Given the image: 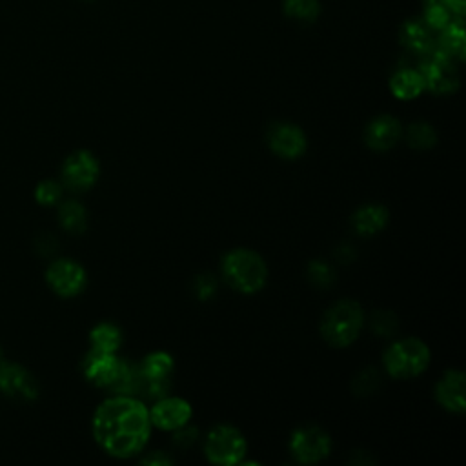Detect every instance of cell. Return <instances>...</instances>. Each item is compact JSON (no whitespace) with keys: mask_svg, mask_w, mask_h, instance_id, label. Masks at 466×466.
Listing matches in <instances>:
<instances>
[{"mask_svg":"<svg viewBox=\"0 0 466 466\" xmlns=\"http://www.w3.org/2000/svg\"><path fill=\"white\" fill-rule=\"evenodd\" d=\"M151 430L149 411L142 400L131 395H116L104 400L93 417V435L98 446L118 459L138 453Z\"/></svg>","mask_w":466,"mask_h":466,"instance_id":"6da1fadb","label":"cell"},{"mask_svg":"<svg viewBox=\"0 0 466 466\" xmlns=\"http://www.w3.org/2000/svg\"><path fill=\"white\" fill-rule=\"evenodd\" d=\"M222 277L233 289L251 295L264 288L268 268L258 253L238 248L224 255Z\"/></svg>","mask_w":466,"mask_h":466,"instance_id":"7a4b0ae2","label":"cell"},{"mask_svg":"<svg viewBox=\"0 0 466 466\" xmlns=\"http://www.w3.org/2000/svg\"><path fill=\"white\" fill-rule=\"evenodd\" d=\"M364 324V313L359 302L342 299L335 302L320 320V333L326 342L337 348L351 344Z\"/></svg>","mask_w":466,"mask_h":466,"instance_id":"3957f363","label":"cell"},{"mask_svg":"<svg viewBox=\"0 0 466 466\" xmlns=\"http://www.w3.org/2000/svg\"><path fill=\"white\" fill-rule=\"evenodd\" d=\"M430 362L428 346L415 337L393 342L384 353L386 371L395 379H411L426 370Z\"/></svg>","mask_w":466,"mask_h":466,"instance_id":"277c9868","label":"cell"},{"mask_svg":"<svg viewBox=\"0 0 466 466\" xmlns=\"http://www.w3.org/2000/svg\"><path fill=\"white\" fill-rule=\"evenodd\" d=\"M417 69L422 75L424 89H430L431 93L446 95L459 87V71L455 60L437 47L420 56Z\"/></svg>","mask_w":466,"mask_h":466,"instance_id":"5b68a950","label":"cell"},{"mask_svg":"<svg viewBox=\"0 0 466 466\" xmlns=\"http://www.w3.org/2000/svg\"><path fill=\"white\" fill-rule=\"evenodd\" d=\"M204 451L209 462L231 466L242 461L246 453V441L237 428L220 424L208 433Z\"/></svg>","mask_w":466,"mask_h":466,"instance_id":"8992f818","label":"cell"},{"mask_svg":"<svg viewBox=\"0 0 466 466\" xmlns=\"http://www.w3.org/2000/svg\"><path fill=\"white\" fill-rule=\"evenodd\" d=\"M331 441L328 433L317 426H302L293 431L289 450L302 464H315L328 457Z\"/></svg>","mask_w":466,"mask_h":466,"instance_id":"52a82bcc","label":"cell"},{"mask_svg":"<svg viewBox=\"0 0 466 466\" xmlns=\"http://www.w3.org/2000/svg\"><path fill=\"white\" fill-rule=\"evenodd\" d=\"M126 366L127 362L115 357V353H102L91 350L82 362V371L84 377L95 386L113 390L118 379L122 377Z\"/></svg>","mask_w":466,"mask_h":466,"instance_id":"ba28073f","label":"cell"},{"mask_svg":"<svg viewBox=\"0 0 466 466\" xmlns=\"http://www.w3.org/2000/svg\"><path fill=\"white\" fill-rule=\"evenodd\" d=\"M98 178V162L93 153L78 149L71 153L62 166V180L73 191L89 189Z\"/></svg>","mask_w":466,"mask_h":466,"instance_id":"9c48e42d","label":"cell"},{"mask_svg":"<svg viewBox=\"0 0 466 466\" xmlns=\"http://www.w3.org/2000/svg\"><path fill=\"white\" fill-rule=\"evenodd\" d=\"M46 280L56 295L75 297L86 286V271L71 258H58L47 268Z\"/></svg>","mask_w":466,"mask_h":466,"instance_id":"30bf717a","label":"cell"},{"mask_svg":"<svg viewBox=\"0 0 466 466\" xmlns=\"http://www.w3.org/2000/svg\"><path fill=\"white\" fill-rule=\"evenodd\" d=\"M0 390L18 400H33L38 395L35 377L16 362H0Z\"/></svg>","mask_w":466,"mask_h":466,"instance_id":"8fae6325","label":"cell"},{"mask_svg":"<svg viewBox=\"0 0 466 466\" xmlns=\"http://www.w3.org/2000/svg\"><path fill=\"white\" fill-rule=\"evenodd\" d=\"M268 144L271 151L282 158H297L306 151V137L302 129L286 122L269 127Z\"/></svg>","mask_w":466,"mask_h":466,"instance_id":"7c38bea8","label":"cell"},{"mask_svg":"<svg viewBox=\"0 0 466 466\" xmlns=\"http://www.w3.org/2000/svg\"><path fill=\"white\" fill-rule=\"evenodd\" d=\"M437 402L451 411L464 413L466 410V377L462 371L448 370L435 386Z\"/></svg>","mask_w":466,"mask_h":466,"instance_id":"4fadbf2b","label":"cell"},{"mask_svg":"<svg viewBox=\"0 0 466 466\" xmlns=\"http://www.w3.org/2000/svg\"><path fill=\"white\" fill-rule=\"evenodd\" d=\"M191 417V406L178 397H162L149 411V420L153 426L162 430H178Z\"/></svg>","mask_w":466,"mask_h":466,"instance_id":"5bb4252c","label":"cell"},{"mask_svg":"<svg viewBox=\"0 0 466 466\" xmlns=\"http://www.w3.org/2000/svg\"><path fill=\"white\" fill-rule=\"evenodd\" d=\"M400 133L402 127L397 118H393L391 115H380L368 124L364 131V140L368 147L375 151H386L397 144Z\"/></svg>","mask_w":466,"mask_h":466,"instance_id":"9a60e30c","label":"cell"},{"mask_svg":"<svg viewBox=\"0 0 466 466\" xmlns=\"http://www.w3.org/2000/svg\"><path fill=\"white\" fill-rule=\"evenodd\" d=\"M400 44L408 51L422 56L435 47V38L431 35V29L426 25V22L422 18L420 20H406L400 29Z\"/></svg>","mask_w":466,"mask_h":466,"instance_id":"2e32d148","label":"cell"},{"mask_svg":"<svg viewBox=\"0 0 466 466\" xmlns=\"http://www.w3.org/2000/svg\"><path fill=\"white\" fill-rule=\"evenodd\" d=\"M388 222V211L384 206L379 204H368L359 208L351 217V226L359 235L371 237L384 229Z\"/></svg>","mask_w":466,"mask_h":466,"instance_id":"e0dca14e","label":"cell"},{"mask_svg":"<svg viewBox=\"0 0 466 466\" xmlns=\"http://www.w3.org/2000/svg\"><path fill=\"white\" fill-rule=\"evenodd\" d=\"M390 89L397 98L402 100H410L415 98L422 93L424 89V80L422 75L419 73V69L413 67H402L399 69L391 80H390Z\"/></svg>","mask_w":466,"mask_h":466,"instance_id":"ac0fdd59","label":"cell"},{"mask_svg":"<svg viewBox=\"0 0 466 466\" xmlns=\"http://www.w3.org/2000/svg\"><path fill=\"white\" fill-rule=\"evenodd\" d=\"M435 47L442 51L444 55L451 56L453 60L464 58L466 49V36H464V25L461 20L450 22L442 31L439 40H435Z\"/></svg>","mask_w":466,"mask_h":466,"instance_id":"d6986e66","label":"cell"},{"mask_svg":"<svg viewBox=\"0 0 466 466\" xmlns=\"http://www.w3.org/2000/svg\"><path fill=\"white\" fill-rule=\"evenodd\" d=\"M89 342H91V350L95 351L115 353L122 342V333L115 324L102 322L91 329Z\"/></svg>","mask_w":466,"mask_h":466,"instance_id":"ffe728a7","label":"cell"},{"mask_svg":"<svg viewBox=\"0 0 466 466\" xmlns=\"http://www.w3.org/2000/svg\"><path fill=\"white\" fill-rule=\"evenodd\" d=\"M58 218L64 229L69 233H82L87 228V213L80 202L67 200L58 209Z\"/></svg>","mask_w":466,"mask_h":466,"instance_id":"44dd1931","label":"cell"},{"mask_svg":"<svg viewBox=\"0 0 466 466\" xmlns=\"http://www.w3.org/2000/svg\"><path fill=\"white\" fill-rule=\"evenodd\" d=\"M138 368L144 379H167L173 370V359L164 351H155L149 353Z\"/></svg>","mask_w":466,"mask_h":466,"instance_id":"7402d4cb","label":"cell"},{"mask_svg":"<svg viewBox=\"0 0 466 466\" xmlns=\"http://www.w3.org/2000/svg\"><path fill=\"white\" fill-rule=\"evenodd\" d=\"M282 9L288 18L311 24L320 15V2L319 0H284Z\"/></svg>","mask_w":466,"mask_h":466,"instance_id":"603a6c76","label":"cell"},{"mask_svg":"<svg viewBox=\"0 0 466 466\" xmlns=\"http://www.w3.org/2000/svg\"><path fill=\"white\" fill-rule=\"evenodd\" d=\"M406 142L413 149H430L437 142L435 129L426 122L410 124L406 129Z\"/></svg>","mask_w":466,"mask_h":466,"instance_id":"cb8c5ba5","label":"cell"},{"mask_svg":"<svg viewBox=\"0 0 466 466\" xmlns=\"http://www.w3.org/2000/svg\"><path fill=\"white\" fill-rule=\"evenodd\" d=\"M451 13L444 4H428L422 20L431 31H442L451 22Z\"/></svg>","mask_w":466,"mask_h":466,"instance_id":"d4e9b609","label":"cell"},{"mask_svg":"<svg viewBox=\"0 0 466 466\" xmlns=\"http://www.w3.org/2000/svg\"><path fill=\"white\" fill-rule=\"evenodd\" d=\"M62 197V186L55 180H44L36 186L35 191V198L42 204V206H53L60 200Z\"/></svg>","mask_w":466,"mask_h":466,"instance_id":"484cf974","label":"cell"},{"mask_svg":"<svg viewBox=\"0 0 466 466\" xmlns=\"http://www.w3.org/2000/svg\"><path fill=\"white\" fill-rule=\"evenodd\" d=\"M371 328L382 337H390L397 329V317L391 311H375L371 317Z\"/></svg>","mask_w":466,"mask_h":466,"instance_id":"4316f807","label":"cell"},{"mask_svg":"<svg viewBox=\"0 0 466 466\" xmlns=\"http://www.w3.org/2000/svg\"><path fill=\"white\" fill-rule=\"evenodd\" d=\"M379 386V373L373 368H366L353 380V391L357 395H370Z\"/></svg>","mask_w":466,"mask_h":466,"instance_id":"83f0119b","label":"cell"},{"mask_svg":"<svg viewBox=\"0 0 466 466\" xmlns=\"http://www.w3.org/2000/svg\"><path fill=\"white\" fill-rule=\"evenodd\" d=\"M308 277L317 286H328L333 280V269L324 260H313L308 266Z\"/></svg>","mask_w":466,"mask_h":466,"instance_id":"f1b7e54d","label":"cell"},{"mask_svg":"<svg viewBox=\"0 0 466 466\" xmlns=\"http://www.w3.org/2000/svg\"><path fill=\"white\" fill-rule=\"evenodd\" d=\"M193 289L197 293L198 299H208L209 295H213L215 291V280L211 275H198L195 279V284H193Z\"/></svg>","mask_w":466,"mask_h":466,"instance_id":"f546056e","label":"cell"},{"mask_svg":"<svg viewBox=\"0 0 466 466\" xmlns=\"http://www.w3.org/2000/svg\"><path fill=\"white\" fill-rule=\"evenodd\" d=\"M442 4L455 16H462L464 11H466V0H442Z\"/></svg>","mask_w":466,"mask_h":466,"instance_id":"4dcf8cb0","label":"cell"},{"mask_svg":"<svg viewBox=\"0 0 466 466\" xmlns=\"http://www.w3.org/2000/svg\"><path fill=\"white\" fill-rule=\"evenodd\" d=\"M142 462H144V464H169V459H167L166 455H162L160 451H157V453L146 457Z\"/></svg>","mask_w":466,"mask_h":466,"instance_id":"1f68e13d","label":"cell"},{"mask_svg":"<svg viewBox=\"0 0 466 466\" xmlns=\"http://www.w3.org/2000/svg\"><path fill=\"white\" fill-rule=\"evenodd\" d=\"M424 4H442V0H424Z\"/></svg>","mask_w":466,"mask_h":466,"instance_id":"d6a6232c","label":"cell"},{"mask_svg":"<svg viewBox=\"0 0 466 466\" xmlns=\"http://www.w3.org/2000/svg\"><path fill=\"white\" fill-rule=\"evenodd\" d=\"M0 353H2V351H0Z\"/></svg>","mask_w":466,"mask_h":466,"instance_id":"836d02e7","label":"cell"}]
</instances>
